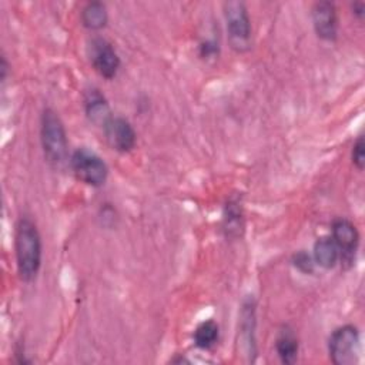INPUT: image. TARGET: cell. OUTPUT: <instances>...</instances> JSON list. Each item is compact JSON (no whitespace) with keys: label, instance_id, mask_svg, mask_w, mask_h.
<instances>
[{"label":"cell","instance_id":"6da1fadb","mask_svg":"<svg viewBox=\"0 0 365 365\" xmlns=\"http://www.w3.org/2000/svg\"><path fill=\"white\" fill-rule=\"evenodd\" d=\"M14 251L17 272L24 282L33 281L41 267V237L29 217H20L14 228Z\"/></svg>","mask_w":365,"mask_h":365},{"label":"cell","instance_id":"7a4b0ae2","mask_svg":"<svg viewBox=\"0 0 365 365\" xmlns=\"http://www.w3.org/2000/svg\"><path fill=\"white\" fill-rule=\"evenodd\" d=\"M40 141L46 160L54 165L61 167L68 160V141L64 124L58 114L47 107L40 117Z\"/></svg>","mask_w":365,"mask_h":365},{"label":"cell","instance_id":"3957f363","mask_svg":"<svg viewBox=\"0 0 365 365\" xmlns=\"http://www.w3.org/2000/svg\"><path fill=\"white\" fill-rule=\"evenodd\" d=\"M227 36L231 48L237 53H245L251 47V19L245 3L230 0L222 4Z\"/></svg>","mask_w":365,"mask_h":365},{"label":"cell","instance_id":"277c9868","mask_svg":"<svg viewBox=\"0 0 365 365\" xmlns=\"http://www.w3.org/2000/svg\"><path fill=\"white\" fill-rule=\"evenodd\" d=\"M68 161L76 178L87 185L101 187L108 177V168L103 158L86 147L77 148Z\"/></svg>","mask_w":365,"mask_h":365},{"label":"cell","instance_id":"5b68a950","mask_svg":"<svg viewBox=\"0 0 365 365\" xmlns=\"http://www.w3.org/2000/svg\"><path fill=\"white\" fill-rule=\"evenodd\" d=\"M359 349V332L355 325L346 324L332 331L328 339L329 358L335 365H352Z\"/></svg>","mask_w":365,"mask_h":365},{"label":"cell","instance_id":"8992f818","mask_svg":"<svg viewBox=\"0 0 365 365\" xmlns=\"http://www.w3.org/2000/svg\"><path fill=\"white\" fill-rule=\"evenodd\" d=\"M88 57L93 68L104 78H114L120 68V57L114 46L103 38L93 37L88 43Z\"/></svg>","mask_w":365,"mask_h":365},{"label":"cell","instance_id":"52a82bcc","mask_svg":"<svg viewBox=\"0 0 365 365\" xmlns=\"http://www.w3.org/2000/svg\"><path fill=\"white\" fill-rule=\"evenodd\" d=\"M331 231V238L339 251V261L342 265H346V268L351 267L359 245L358 228L352 221L346 218H336L332 221Z\"/></svg>","mask_w":365,"mask_h":365},{"label":"cell","instance_id":"ba28073f","mask_svg":"<svg viewBox=\"0 0 365 365\" xmlns=\"http://www.w3.org/2000/svg\"><path fill=\"white\" fill-rule=\"evenodd\" d=\"M255 328H257V302L252 295H248L242 301L241 311H240L238 344L244 355H247V359L251 362L257 355Z\"/></svg>","mask_w":365,"mask_h":365},{"label":"cell","instance_id":"9c48e42d","mask_svg":"<svg viewBox=\"0 0 365 365\" xmlns=\"http://www.w3.org/2000/svg\"><path fill=\"white\" fill-rule=\"evenodd\" d=\"M108 145L118 153H128L135 147L137 134L128 120L111 117L103 127Z\"/></svg>","mask_w":365,"mask_h":365},{"label":"cell","instance_id":"30bf717a","mask_svg":"<svg viewBox=\"0 0 365 365\" xmlns=\"http://www.w3.org/2000/svg\"><path fill=\"white\" fill-rule=\"evenodd\" d=\"M312 26L317 36L325 41H334L338 36V13L331 1H317L311 9Z\"/></svg>","mask_w":365,"mask_h":365},{"label":"cell","instance_id":"8fae6325","mask_svg":"<svg viewBox=\"0 0 365 365\" xmlns=\"http://www.w3.org/2000/svg\"><path fill=\"white\" fill-rule=\"evenodd\" d=\"M245 228L244 207L238 195L227 200L222 212V231L228 240H238L242 237Z\"/></svg>","mask_w":365,"mask_h":365},{"label":"cell","instance_id":"7c38bea8","mask_svg":"<svg viewBox=\"0 0 365 365\" xmlns=\"http://www.w3.org/2000/svg\"><path fill=\"white\" fill-rule=\"evenodd\" d=\"M84 110L88 120L98 127H104L107 121L113 117L108 101L106 100L104 94L96 87H91L86 91Z\"/></svg>","mask_w":365,"mask_h":365},{"label":"cell","instance_id":"4fadbf2b","mask_svg":"<svg viewBox=\"0 0 365 365\" xmlns=\"http://www.w3.org/2000/svg\"><path fill=\"white\" fill-rule=\"evenodd\" d=\"M312 258L315 265H319L324 269L334 268L339 261V251L331 237H319L314 242Z\"/></svg>","mask_w":365,"mask_h":365},{"label":"cell","instance_id":"5bb4252c","mask_svg":"<svg viewBox=\"0 0 365 365\" xmlns=\"http://www.w3.org/2000/svg\"><path fill=\"white\" fill-rule=\"evenodd\" d=\"M275 349L282 364H294L298 356L299 344L295 332L288 327L284 325L275 339Z\"/></svg>","mask_w":365,"mask_h":365},{"label":"cell","instance_id":"9a60e30c","mask_svg":"<svg viewBox=\"0 0 365 365\" xmlns=\"http://www.w3.org/2000/svg\"><path fill=\"white\" fill-rule=\"evenodd\" d=\"M107 7L101 1H90L81 10V23L88 30H101L107 24Z\"/></svg>","mask_w":365,"mask_h":365},{"label":"cell","instance_id":"2e32d148","mask_svg":"<svg viewBox=\"0 0 365 365\" xmlns=\"http://www.w3.org/2000/svg\"><path fill=\"white\" fill-rule=\"evenodd\" d=\"M218 336H220V328H218V324L212 319L200 322L192 334L194 344L201 349L212 348L217 344Z\"/></svg>","mask_w":365,"mask_h":365},{"label":"cell","instance_id":"e0dca14e","mask_svg":"<svg viewBox=\"0 0 365 365\" xmlns=\"http://www.w3.org/2000/svg\"><path fill=\"white\" fill-rule=\"evenodd\" d=\"M292 264L294 267L301 271L302 274H312L315 269V262L312 255H309L307 251H298L292 255Z\"/></svg>","mask_w":365,"mask_h":365},{"label":"cell","instance_id":"ac0fdd59","mask_svg":"<svg viewBox=\"0 0 365 365\" xmlns=\"http://www.w3.org/2000/svg\"><path fill=\"white\" fill-rule=\"evenodd\" d=\"M351 158H352V164L359 170L362 171L364 170V165H365V141H364V137L359 135L354 145H352V153H351Z\"/></svg>","mask_w":365,"mask_h":365},{"label":"cell","instance_id":"d6986e66","mask_svg":"<svg viewBox=\"0 0 365 365\" xmlns=\"http://www.w3.org/2000/svg\"><path fill=\"white\" fill-rule=\"evenodd\" d=\"M200 54L204 58L217 57V54H218V44H215L214 41H202L201 46H200Z\"/></svg>","mask_w":365,"mask_h":365},{"label":"cell","instance_id":"ffe728a7","mask_svg":"<svg viewBox=\"0 0 365 365\" xmlns=\"http://www.w3.org/2000/svg\"><path fill=\"white\" fill-rule=\"evenodd\" d=\"M351 9H352V13L358 17V19H362L364 14H365V4L362 1H355L351 4Z\"/></svg>","mask_w":365,"mask_h":365},{"label":"cell","instance_id":"44dd1931","mask_svg":"<svg viewBox=\"0 0 365 365\" xmlns=\"http://www.w3.org/2000/svg\"><path fill=\"white\" fill-rule=\"evenodd\" d=\"M7 70H9V64L6 61V57L1 56V64H0V71H1V81H4L6 76H7Z\"/></svg>","mask_w":365,"mask_h":365}]
</instances>
